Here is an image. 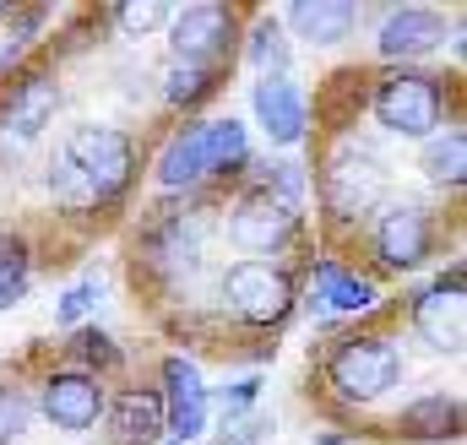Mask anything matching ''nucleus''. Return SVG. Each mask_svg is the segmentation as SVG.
<instances>
[{
	"instance_id": "3",
	"label": "nucleus",
	"mask_w": 467,
	"mask_h": 445,
	"mask_svg": "<svg viewBox=\"0 0 467 445\" xmlns=\"http://www.w3.org/2000/svg\"><path fill=\"white\" fill-rule=\"evenodd\" d=\"M369 109H375V119H380L391 136L430 141V136L446 125V82L430 77V71H391V77L375 82Z\"/></svg>"
},
{
	"instance_id": "23",
	"label": "nucleus",
	"mask_w": 467,
	"mask_h": 445,
	"mask_svg": "<svg viewBox=\"0 0 467 445\" xmlns=\"http://www.w3.org/2000/svg\"><path fill=\"white\" fill-rule=\"evenodd\" d=\"M213 88H218V71H196V66H169L163 71V104H174V109L202 104Z\"/></svg>"
},
{
	"instance_id": "28",
	"label": "nucleus",
	"mask_w": 467,
	"mask_h": 445,
	"mask_svg": "<svg viewBox=\"0 0 467 445\" xmlns=\"http://www.w3.org/2000/svg\"><path fill=\"white\" fill-rule=\"evenodd\" d=\"M27 424H33L27 397H22V391H11V386H0V445L22 440V435H27Z\"/></svg>"
},
{
	"instance_id": "29",
	"label": "nucleus",
	"mask_w": 467,
	"mask_h": 445,
	"mask_svg": "<svg viewBox=\"0 0 467 445\" xmlns=\"http://www.w3.org/2000/svg\"><path fill=\"white\" fill-rule=\"evenodd\" d=\"M255 397H261V380H234V386H223L218 397H207V408L218 402V413H223V419H239V413H250V408H255Z\"/></svg>"
},
{
	"instance_id": "16",
	"label": "nucleus",
	"mask_w": 467,
	"mask_h": 445,
	"mask_svg": "<svg viewBox=\"0 0 467 445\" xmlns=\"http://www.w3.org/2000/svg\"><path fill=\"white\" fill-rule=\"evenodd\" d=\"M397 435H408V440H457L462 435V402L451 391H424L397 413Z\"/></svg>"
},
{
	"instance_id": "24",
	"label": "nucleus",
	"mask_w": 467,
	"mask_h": 445,
	"mask_svg": "<svg viewBox=\"0 0 467 445\" xmlns=\"http://www.w3.org/2000/svg\"><path fill=\"white\" fill-rule=\"evenodd\" d=\"M115 22L130 33V38H147V33H158V27H169L174 22V11L163 5V0H130V5H119Z\"/></svg>"
},
{
	"instance_id": "27",
	"label": "nucleus",
	"mask_w": 467,
	"mask_h": 445,
	"mask_svg": "<svg viewBox=\"0 0 467 445\" xmlns=\"http://www.w3.org/2000/svg\"><path fill=\"white\" fill-rule=\"evenodd\" d=\"M99 294H104V283H99V277H82L77 288H66V294H60V305H55V321H60V326H77V321H82V316L99 305Z\"/></svg>"
},
{
	"instance_id": "6",
	"label": "nucleus",
	"mask_w": 467,
	"mask_h": 445,
	"mask_svg": "<svg viewBox=\"0 0 467 445\" xmlns=\"http://www.w3.org/2000/svg\"><path fill=\"white\" fill-rule=\"evenodd\" d=\"M169 44H174V66H196V71H223L234 66V44H239V16L218 0L185 5L169 22Z\"/></svg>"
},
{
	"instance_id": "7",
	"label": "nucleus",
	"mask_w": 467,
	"mask_h": 445,
	"mask_svg": "<svg viewBox=\"0 0 467 445\" xmlns=\"http://www.w3.org/2000/svg\"><path fill=\"white\" fill-rule=\"evenodd\" d=\"M223 299L244 326H277L294 316V277L272 261H234L223 277Z\"/></svg>"
},
{
	"instance_id": "22",
	"label": "nucleus",
	"mask_w": 467,
	"mask_h": 445,
	"mask_svg": "<svg viewBox=\"0 0 467 445\" xmlns=\"http://www.w3.org/2000/svg\"><path fill=\"white\" fill-rule=\"evenodd\" d=\"M33 283V255H27V239L22 233H0V310L22 305Z\"/></svg>"
},
{
	"instance_id": "26",
	"label": "nucleus",
	"mask_w": 467,
	"mask_h": 445,
	"mask_svg": "<svg viewBox=\"0 0 467 445\" xmlns=\"http://www.w3.org/2000/svg\"><path fill=\"white\" fill-rule=\"evenodd\" d=\"M71 358L77 364H99V369H115L119 364V347L109 332H99V326H88V332L71 336Z\"/></svg>"
},
{
	"instance_id": "1",
	"label": "nucleus",
	"mask_w": 467,
	"mask_h": 445,
	"mask_svg": "<svg viewBox=\"0 0 467 445\" xmlns=\"http://www.w3.org/2000/svg\"><path fill=\"white\" fill-rule=\"evenodd\" d=\"M136 174V147L115 125H77L66 130L55 163H49V191L71 207V212H93L125 196Z\"/></svg>"
},
{
	"instance_id": "13",
	"label": "nucleus",
	"mask_w": 467,
	"mask_h": 445,
	"mask_svg": "<svg viewBox=\"0 0 467 445\" xmlns=\"http://www.w3.org/2000/svg\"><path fill=\"white\" fill-rule=\"evenodd\" d=\"M207 386H202V369L191 358H163V429L174 435L180 445H191L202 429H207Z\"/></svg>"
},
{
	"instance_id": "14",
	"label": "nucleus",
	"mask_w": 467,
	"mask_h": 445,
	"mask_svg": "<svg viewBox=\"0 0 467 445\" xmlns=\"http://www.w3.org/2000/svg\"><path fill=\"white\" fill-rule=\"evenodd\" d=\"M250 104H255L261 130H266L277 147H299V141H305V130H310V104H305V93H299L288 77H261L255 93H250Z\"/></svg>"
},
{
	"instance_id": "2",
	"label": "nucleus",
	"mask_w": 467,
	"mask_h": 445,
	"mask_svg": "<svg viewBox=\"0 0 467 445\" xmlns=\"http://www.w3.org/2000/svg\"><path fill=\"white\" fill-rule=\"evenodd\" d=\"M250 158V136L239 119H196L185 130L169 136V147L158 152V180L169 191H191L213 174H223L234 163Z\"/></svg>"
},
{
	"instance_id": "12",
	"label": "nucleus",
	"mask_w": 467,
	"mask_h": 445,
	"mask_svg": "<svg viewBox=\"0 0 467 445\" xmlns=\"http://www.w3.org/2000/svg\"><path fill=\"white\" fill-rule=\"evenodd\" d=\"M109 397H104V380L88 375V369H55L44 380V419L66 435H82L104 419Z\"/></svg>"
},
{
	"instance_id": "21",
	"label": "nucleus",
	"mask_w": 467,
	"mask_h": 445,
	"mask_svg": "<svg viewBox=\"0 0 467 445\" xmlns=\"http://www.w3.org/2000/svg\"><path fill=\"white\" fill-rule=\"evenodd\" d=\"M239 44H244V60L261 77H283L288 71V38H283V22L277 16H255V27L239 33Z\"/></svg>"
},
{
	"instance_id": "17",
	"label": "nucleus",
	"mask_w": 467,
	"mask_h": 445,
	"mask_svg": "<svg viewBox=\"0 0 467 445\" xmlns=\"http://www.w3.org/2000/svg\"><path fill=\"white\" fill-rule=\"evenodd\" d=\"M353 22H358L353 0H294V5H288V27H294L305 44H321V49L343 44L353 33Z\"/></svg>"
},
{
	"instance_id": "30",
	"label": "nucleus",
	"mask_w": 467,
	"mask_h": 445,
	"mask_svg": "<svg viewBox=\"0 0 467 445\" xmlns=\"http://www.w3.org/2000/svg\"><path fill=\"white\" fill-rule=\"evenodd\" d=\"M169 445H180V440H169Z\"/></svg>"
},
{
	"instance_id": "11",
	"label": "nucleus",
	"mask_w": 467,
	"mask_h": 445,
	"mask_svg": "<svg viewBox=\"0 0 467 445\" xmlns=\"http://www.w3.org/2000/svg\"><path fill=\"white\" fill-rule=\"evenodd\" d=\"M60 109V88L49 71H27L11 93H5V109H0V147L5 152H22L27 141H38V130L55 119Z\"/></svg>"
},
{
	"instance_id": "15",
	"label": "nucleus",
	"mask_w": 467,
	"mask_h": 445,
	"mask_svg": "<svg viewBox=\"0 0 467 445\" xmlns=\"http://www.w3.org/2000/svg\"><path fill=\"white\" fill-rule=\"evenodd\" d=\"M441 44H446V16L430 11V5H402V11H391V16L380 22V33H375V49H380L386 60H419V55H430V49H441Z\"/></svg>"
},
{
	"instance_id": "8",
	"label": "nucleus",
	"mask_w": 467,
	"mask_h": 445,
	"mask_svg": "<svg viewBox=\"0 0 467 445\" xmlns=\"http://www.w3.org/2000/svg\"><path fill=\"white\" fill-rule=\"evenodd\" d=\"M413 332L435 353H462L467 336V299H462V266L441 272L424 294H413Z\"/></svg>"
},
{
	"instance_id": "4",
	"label": "nucleus",
	"mask_w": 467,
	"mask_h": 445,
	"mask_svg": "<svg viewBox=\"0 0 467 445\" xmlns=\"http://www.w3.org/2000/svg\"><path fill=\"white\" fill-rule=\"evenodd\" d=\"M402 380V353L391 336H343L327 353V386L343 402H380Z\"/></svg>"
},
{
	"instance_id": "18",
	"label": "nucleus",
	"mask_w": 467,
	"mask_h": 445,
	"mask_svg": "<svg viewBox=\"0 0 467 445\" xmlns=\"http://www.w3.org/2000/svg\"><path fill=\"white\" fill-rule=\"evenodd\" d=\"M375 299H380L375 283L348 272L343 261H321L316 266V305L321 310H332V316H364V310H375Z\"/></svg>"
},
{
	"instance_id": "10",
	"label": "nucleus",
	"mask_w": 467,
	"mask_h": 445,
	"mask_svg": "<svg viewBox=\"0 0 467 445\" xmlns=\"http://www.w3.org/2000/svg\"><path fill=\"white\" fill-rule=\"evenodd\" d=\"M375 250H380V266H386V272H413V266H424L430 250H435V218H430L424 207H413V202L386 207L380 222H375Z\"/></svg>"
},
{
	"instance_id": "5",
	"label": "nucleus",
	"mask_w": 467,
	"mask_h": 445,
	"mask_svg": "<svg viewBox=\"0 0 467 445\" xmlns=\"http://www.w3.org/2000/svg\"><path fill=\"white\" fill-rule=\"evenodd\" d=\"M386 202V163L358 147V141H343L327 169H321V207L332 222H364L375 207Z\"/></svg>"
},
{
	"instance_id": "9",
	"label": "nucleus",
	"mask_w": 467,
	"mask_h": 445,
	"mask_svg": "<svg viewBox=\"0 0 467 445\" xmlns=\"http://www.w3.org/2000/svg\"><path fill=\"white\" fill-rule=\"evenodd\" d=\"M294 233H299V212H294V207H283L277 196L250 191V196H239V202H234L229 239L244 250V255H277V250H288V244H294Z\"/></svg>"
},
{
	"instance_id": "20",
	"label": "nucleus",
	"mask_w": 467,
	"mask_h": 445,
	"mask_svg": "<svg viewBox=\"0 0 467 445\" xmlns=\"http://www.w3.org/2000/svg\"><path fill=\"white\" fill-rule=\"evenodd\" d=\"M419 169L435 180V185H462L467 180V136L462 130H435L430 141H424V158H419Z\"/></svg>"
},
{
	"instance_id": "19",
	"label": "nucleus",
	"mask_w": 467,
	"mask_h": 445,
	"mask_svg": "<svg viewBox=\"0 0 467 445\" xmlns=\"http://www.w3.org/2000/svg\"><path fill=\"white\" fill-rule=\"evenodd\" d=\"M109 424H115L119 445H158L163 435V402L158 391H119L115 408H104Z\"/></svg>"
},
{
	"instance_id": "25",
	"label": "nucleus",
	"mask_w": 467,
	"mask_h": 445,
	"mask_svg": "<svg viewBox=\"0 0 467 445\" xmlns=\"http://www.w3.org/2000/svg\"><path fill=\"white\" fill-rule=\"evenodd\" d=\"M266 435H272V419H266L261 408H250V413H239V419H223L213 440L218 445H266Z\"/></svg>"
}]
</instances>
